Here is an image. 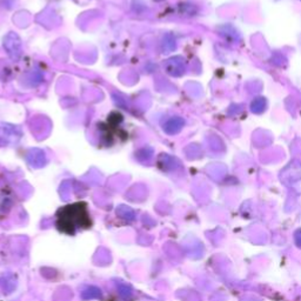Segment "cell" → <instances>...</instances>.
Listing matches in <instances>:
<instances>
[{
	"label": "cell",
	"mask_w": 301,
	"mask_h": 301,
	"mask_svg": "<svg viewBox=\"0 0 301 301\" xmlns=\"http://www.w3.org/2000/svg\"><path fill=\"white\" fill-rule=\"evenodd\" d=\"M58 229L68 234H74L75 229H89L91 220L85 203H75L60 209L58 215Z\"/></svg>",
	"instance_id": "cell-1"
}]
</instances>
